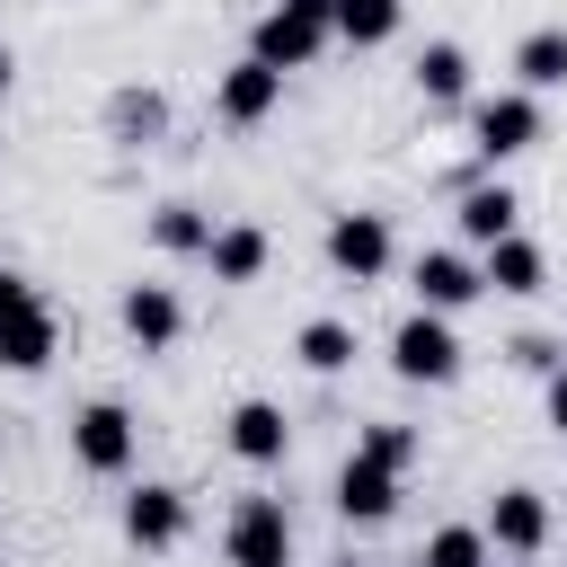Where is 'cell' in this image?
I'll list each match as a JSON object with an SVG mask.
<instances>
[{
	"instance_id": "6da1fadb",
	"label": "cell",
	"mask_w": 567,
	"mask_h": 567,
	"mask_svg": "<svg viewBox=\"0 0 567 567\" xmlns=\"http://www.w3.org/2000/svg\"><path fill=\"white\" fill-rule=\"evenodd\" d=\"M328 35H337V0H275L257 18V62L266 71H301V62H319Z\"/></svg>"
},
{
	"instance_id": "7a4b0ae2",
	"label": "cell",
	"mask_w": 567,
	"mask_h": 567,
	"mask_svg": "<svg viewBox=\"0 0 567 567\" xmlns=\"http://www.w3.org/2000/svg\"><path fill=\"white\" fill-rule=\"evenodd\" d=\"M390 372H399V381H425V390L461 381V337H452V319H434V310L399 319V337H390Z\"/></svg>"
},
{
	"instance_id": "3957f363",
	"label": "cell",
	"mask_w": 567,
	"mask_h": 567,
	"mask_svg": "<svg viewBox=\"0 0 567 567\" xmlns=\"http://www.w3.org/2000/svg\"><path fill=\"white\" fill-rule=\"evenodd\" d=\"M221 549H230V567H292V514H284V496H239Z\"/></svg>"
},
{
	"instance_id": "277c9868",
	"label": "cell",
	"mask_w": 567,
	"mask_h": 567,
	"mask_svg": "<svg viewBox=\"0 0 567 567\" xmlns=\"http://www.w3.org/2000/svg\"><path fill=\"white\" fill-rule=\"evenodd\" d=\"M71 452H80V470H97V478L133 470V416H124L115 399H89V408L71 416Z\"/></svg>"
},
{
	"instance_id": "5b68a950",
	"label": "cell",
	"mask_w": 567,
	"mask_h": 567,
	"mask_svg": "<svg viewBox=\"0 0 567 567\" xmlns=\"http://www.w3.org/2000/svg\"><path fill=\"white\" fill-rule=\"evenodd\" d=\"M186 487H168V478H142L133 496H124V540L133 549H177L186 540Z\"/></svg>"
},
{
	"instance_id": "8992f818",
	"label": "cell",
	"mask_w": 567,
	"mask_h": 567,
	"mask_svg": "<svg viewBox=\"0 0 567 567\" xmlns=\"http://www.w3.org/2000/svg\"><path fill=\"white\" fill-rule=\"evenodd\" d=\"M470 142H478V159H514V151H532V142H540V97H523V89L487 97V106L470 115Z\"/></svg>"
},
{
	"instance_id": "52a82bcc",
	"label": "cell",
	"mask_w": 567,
	"mask_h": 567,
	"mask_svg": "<svg viewBox=\"0 0 567 567\" xmlns=\"http://www.w3.org/2000/svg\"><path fill=\"white\" fill-rule=\"evenodd\" d=\"M390 257H399V248H390V221H381V213H337V221H328V266H337V275L372 284V275H390Z\"/></svg>"
},
{
	"instance_id": "ba28073f",
	"label": "cell",
	"mask_w": 567,
	"mask_h": 567,
	"mask_svg": "<svg viewBox=\"0 0 567 567\" xmlns=\"http://www.w3.org/2000/svg\"><path fill=\"white\" fill-rule=\"evenodd\" d=\"M53 346H62V328H53L44 292H27V301H9V310H0V372H44V363H53Z\"/></svg>"
},
{
	"instance_id": "9c48e42d",
	"label": "cell",
	"mask_w": 567,
	"mask_h": 567,
	"mask_svg": "<svg viewBox=\"0 0 567 567\" xmlns=\"http://www.w3.org/2000/svg\"><path fill=\"white\" fill-rule=\"evenodd\" d=\"M487 292V275L461 257V248H425L416 257V310H434V319H452L461 301H478Z\"/></svg>"
},
{
	"instance_id": "30bf717a",
	"label": "cell",
	"mask_w": 567,
	"mask_h": 567,
	"mask_svg": "<svg viewBox=\"0 0 567 567\" xmlns=\"http://www.w3.org/2000/svg\"><path fill=\"white\" fill-rule=\"evenodd\" d=\"M540 540H549V496H540V487H496V505H487V549L532 558Z\"/></svg>"
},
{
	"instance_id": "8fae6325",
	"label": "cell",
	"mask_w": 567,
	"mask_h": 567,
	"mask_svg": "<svg viewBox=\"0 0 567 567\" xmlns=\"http://www.w3.org/2000/svg\"><path fill=\"white\" fill-rule=\"evenodd\" d=\"M275 97H284V71H266V62L248 53V62H230V71H221L213 115H221V124H266V115H275Z\"/></svg>"
},
{
	"instance_id": "7c38bea8",
	"label": "cell",
	"mask_w": 567,
	"mask_h": 567,
	"mask_svg": "<svg viewBox=\"0 0 567 567\" xmlns=\"http://www.w3.org/2000/svg\"><path fill=\"white\" fill-rule=\"evenodd\" d=\"M124 337H133L142 354H168V346L186 337V301H177L168 284H133V292H124Z\"/></svg>"
},
{
	"instance_id": "4fadbf2b",
	"label": "cell",
	"mask_w": 567,
	"mask_h": 567,
	"mask_svg": "<svg viewBox=\"0 0 567 567\" xmlns=\"http://www.w3.org/2000/svg\"><path fill=\"white\" fill-rule=\"evenodd\" d=\"M337 514H346V523H390V514H399V470H381V461L354 452V461L337 470Z\"/></svg>"
},
{
	"instance_id": "5bb4252c",
	"label": "cell",
	"mask_w": 567,
	"mask_h": 567,
	"mask_svg": "<svg viewBox=\"0 0 567 567\" xmlns=\"http://www.w3.org/2000/svg\"><path fill=\"white\" fill-rule=\"evenodd\" d=\"M266 257H275V239H266L257 221H221V230H213V248H204L213 284H257V275H266Z\"/></svg>"
},
{
	"instance_id": "9a60e30c",
	"label": "cell",
	"mask_w": 567,
	"mask_h": 567,
	"mask_svg": "<svg viewBox=\"0 0 567 567\" xmlns=\"http://www.w3.org/2000/svg\"><path fill=\"white\" fill-rule=\"evenodd\" d=\"M284 443H292V425H284L275 399H239L230 408V452L239 461H284Z\"/></svg>"
},
{
	"instance_id": "2e32d148",
	"label": "cell",
	"mask_w": 567,
	"mask_h": 567,
	"mask_svg": "<svg viewBox=\"0 0 567 567\" xmlns=\"http://www.w3.org/2000/svg\"><path fill=\"white\" fill-rule=\"evenodd\" d=\"M514 80H523V97L567 89V27H532V35L514 44Z\"/></svg>"
},
{
	"instance_id": "e0dca14e",
	"label": "cell",
	"mask_w": 567,
	"mask_h": 567,
	"mask_svg": "<svg viewBox=\"0 0 567 567\" xmlns=\"http://www.w3.org/2000/svg\"><path fill=\"white\" fill-rule=\"evenodd\" d=\"M478 275H487V292H540V284H549V257H540L532 239H496V248L478 257Z\"/></svg>"
},
{
	"instance_id": "ac0fdd59",
	"label": "cell",
	"mask_w": 567,
	"mask_h": 567,
	"mask_svg": "<svg viewBox=\"0 0 567 567\" xmlns=\"http://www.w3.org/2000/svg\"><path fill=\"white\" fill-rule=\"evenodd\" d=\"M416 97L425 106H461L470 97V53L461 44H425L416 53Z\"/></svg>"
},
{
	"instance_id": "d6986e66",
	"label": "cell",
	"mask_w": 567,
	"mask_h": 567,
	"mask_svg": "<svg viewBox=\"0 0 567 567\" xmlns=\"http://www.w3.org/2000/svg\"><path fill=\"white\" fill-rule=\"evenodd\" d=\"M514 213H523V204H514L505 186H470V195H461V239L496 248V239H514Z\"/></svg>"
},
{
	"instance_id": "ffe728a7",
	"label": "cell",
	"mask_w": 567,
	"mask_h": 567,
	"mask_svg": "<svg viewBox=\"0 0 567 567\" xmlns=\"http://www.w3.org/2000/svg\"><path fill=\"white\" fill-rule=\"evenodd\" d=\"M408 18V0H337V35L346 44H390Z\"/></svg>"
},
{
	"instance_id": "44dd1931",
	"label": "cell",
	"mask_w": 567,
	"mask_h": 567,
	"mask_svg": "<svg viewBox=\"0 0 567 567\" xmlns=\"http://www.w3.org/2000/svg\"><path fill=\"white\" fill-rule=\"evenodd\" d=\"M151 239H159L168 257H204V248H213V221H204L195 204H159V213H151Z\"/></svg>"
},
{
	"instance_id": "7402d4cb",
	"label": "cell",
	"mask_w": 567,
	"mask_h": 567,
	"mask_svg": "<svg viewBox=\"0 0 567 567\" xmlns=\"http://www.w3.org/2000/svg\"><path fill=\"white\" fill-rule=\"evenodd\" d=\"M292 354H301L310 372H346V363H354V328H346V319H310V328L292 337Z\"/></svg>"
},
{
	"instance_id": "603a6c76",
	"label": "cell",
	"mask_w": 567,
	"mask_h": 567,
	"mask_svg": "<svg viewBox=\"0 0 567 567\" xmlns=\"http://www.w3.org/2000/svg\"><path fill=\"white\" fill-rule=\"evenodd\" d=\"M354 452H363V461H381V470H399V478H408V461H416V452H425V434H416V425H390V416H381V425H363V434H354Z\"/></svg>"
},
{
	"instance_id": "cb8c5ba5",
	"label": "cell",
	"mask_w": 567,
	"mask_h": 567,
	"mask_svg": "<svg viewBox=\"0 0 567 567\" xmlns=\"http://www.w3.org/2000/svg\"><path fill=\"white\" fill-rule=\"evenodd\" d=\"M416 567H487V523H443Z\"/></svg>"
},
{
	"instance_id": "d4e9b609",
	"label": "cell",
	"mask_w": 567,
	"mask_h": 567,
	"mask_svg": "<svg viewBox=\"0 0 567 567\" xmlns=\"http://www.w3.org/2000/svg\"><path fill=\"white\" fill-rule=\"evenodd\" d=\"M159 124H168V106H159L151 89H124V97H115V133H124V142H142V133H159Z\"/></svg>"
},
{
	"instance_id": "484cf974",
	"label": "cell",
	"mask_w": 567,
	"mask_h": 567,
	"mask_svg": "<svg viewBox=\"0 0 567 567\" xmlns=\"http://www.w3.org/2000/svg\"><path fill=\"white\" fill-rule=\"evenodd\" d=\"M514 363H523V372H567V346H549V337H514Z\"/></svg>"
},
{
	"instance_id": "4316f807",
	"label": "cell",
	"mask_w": 567,
	"mask_h": 567,
	"mask_svg": "<svg viewBox=\"0 0 567 567\" xmlns=\"http://www.w3.org/2000/svg\"><path fill=\"white\" fill-rule=\"evenodd\" d=\"M549 425L567 434V372H549Z\"/></svg>"
},
{
	"instance_id": "83f0119b",
	"label": "cell",
	"mask_w": 567,
	"mask_h": 567,
	"mask_svg": "<svg viewBox=\"0 0 567 567\" xmlns=\"http://www.w3.org/2000/svg\"><path fill=\"white\" fill-rule=\"evenodd\" d=\"M9 71H18V62H9V44H0V97H9Z\"/></svg>"
}]
</instances>
